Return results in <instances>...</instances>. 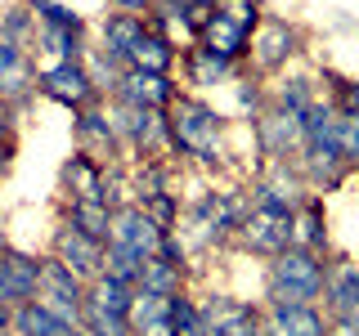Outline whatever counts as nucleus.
<instances>
[{
	"label": "nucleus",
	"mask_w": 359,
	"mask_h": 336,
	"mask_svg": "<svg viewBox=\"0 0 359 336\" xmlns=\"http://www.w3.org/2000/svg\"><path fill=\"white\" fill-rule=\"evenodd\" d=\"M256 139H261V153L269 162H292L306 148V126H301V112L292 108H269L256 117Z\"/></svg>",
	"instance_id": "5"
},
{
	"label": "nucleus",
	"mask_w": 359,
	"mask_h": 336,
	"mask_svg": "<svg viewBox=\"0 0 359 336\" xmlns=\"http://www.w3.org/2000/svg\"><path fill=\"white\" fill-rule=\"evenodd\" d=\"M297 27H292L287 18H261L252 31V45H247V54H252L256 72H274V67H283L292 54H297Z\"/></svg>",
	"instance_id": "11"
},
{
	"label": "nucleus",
	"mask_w": 359,
	"mask_h": 336,
	"mask_svg": "<svg viewBox=\"0 0 359 336\" xmlns=\"http://www.w3.org/2000/svg\"><path fill=\"white\" fill-rule=\"evenodd\" d=\"M9 318H14V305H5V300H0V332H9Z\"/></svg>",
	"instance_id": "46"
},
{
	"label": "nucleus",
	"mask_w": 359,
	"mask_h": 336,
	"mask_svg": "<svg viewBox=\"0 0 359 336\" xmlns=\"http://www.w3.org/2000/svg\"><path fill=\"white\" fill-rule=\"evenodd\" d=\"M175 81L171 76H157V72H140V67H126L121 72L117 90H112V99H121V104L130 108H149V112H166L175 104Z\"/></svg>",
	"instance_id": "13"
},
{
	"label": "nucleus",
	"mask_w": 359,
	"mask_h": 336,
	"mask_svg": "<svg viewBox=\"0 0 359 336\" xmlns=\"http://www.w3.org/2000/svg\"><path fill=\"white\" fill-rule=\"evenodd\" d=\"M140 206L149 211V220L157 224V229H180V202H175V193H166V188H157V193H144L140 197Z\"/></svg>",
	"instance_id": "34"
},
{
	"label": "nucleus",
	"mask_w": 359,
	"mask_h": 336,
	"mask_svg": "<svg viewBox=\"0 0 359 336\" xmlns=\"http://www.w3.org/2000/svg\"><path fill=\"white\" fill-rule=\"evenodd\" d=\"M171 300L175 296H157V291H144V287H135V296H130V332L140 336L144 328H153V323H162V318H171Z\"/></svg>",
	"instance_id": "28"
},
{
	"label": "nucleus",
	"mask_w": 359,
	"mask_h": 336,
	"mask_svg": "<svg viewBox=\"0 0 359 336\" xmlns=\"http://www.w3.org/2000/svg\"><path fill=\"white\" fill-rule=\"evenodd\" d=\"M261 336H328V309L319 305H265Z\"/></svg>",
	"instance_id": "14"
},
{
	"label": "nucleus",
	"mask_w": 359,
	"mask_h": 336,
	"mask_svg": "<svg viewBox=\"0 0 359 336\" xmlns=\"http://www.w3.org/2000/svg\"><path fill=\"white\" fill-rule=\"evenodd\" d=\"M81 328H67L59 323L41 300H27V305H14V318H9V336H76Z\"/></svg>",
	"instance_id": "22"
},
{
	"label": "nucleus",
	"mask_w": 359,
	"mask_h": 336,
	"mask_svg": "<svg viewBox=\"0 0 359 336\" xmlns=\"http://www.w3.org/2000/svg\"><path fill=\"white\" fill-rule=\"evenodd\" d=\"M140 336H175V332H171V318H162V323H153V328H144Z\"/></svg>",
	"instance_id": "44"
},
{
	"label": "nucleus",
	"mask_w": 359,
	"mask_h": 336,
	"mask_svg": "<svg viewBox=\"0 0 359 336\" xmlns=\"http://www.w3.org/2000/svg\"><path fill=\"white\" fill-rule=\"evenodd\" d=\"M216 14H224L229 22H238V27L252 36L256 31V22H261V0H216Z\"/></svg>",
	"instance_id": "37"
},
{
	"label": "nucleus",
	"mask_w": 359,
	"mask_h": 336,
	"mask_svg": "<svg viewBox=\"0 0 359 336\" xmlns=\"http://www.w3.org/2000/svg\"><path fill=\"white\" fill-rule=\"evenodd\" d=\"M323 283H328V265L319 251L306 246H287L283 255L269 260L265 274V305H319Z\"/></svg>",
	"instance_id": "1"
},
{
	"label": "nucleus",
	"mask_w": 359,
	"mask_h": 336,
	"mask_svg": "<svg viewBox=\"0 0 359 336\" xmlns=\"http://www.w3.org/2000/svg\"><path fill=\"white\" fill-rule=\"evenodd\" d=\"M41 296V255L9 246L0 255V300L5 305H27Z\"/></svg>",
	"instance_id": "12"
},
{
	"label": "nucleus",
	"mask_w": 359,
	"mask_h": 336,
	"mask_svg": "<svg viewBox=\"0 0 359 336\" xmlns=\"http://www.w3.org/2000/svg\"><path fill=\"white\" fill-rule=\"evenodd\" d=\"M130 296H135V287L112 283V278H95V283H86V305L90 309H108V314H121V318H126V314H130Z\"/></svg>",
	"instance_id": "29"
},
{
	"label": "nucleus",
	"mask_w": 359,
	"mask_h": 336,
	"mask_svg": "<svg viewBox=\"0 0 359 336\" xmlns=\"http://www.w3.org/2000/svg\"><path fill=\"white\" fill-rule=\"evenodd\" d=\"M166 134H171V148L198 162H220V139H224V121L216 108H207L202 99L175 94V104L166 108Z\"/></svg>",
	"instance_id": "2"
},
{
	"label": "nucleus",
	"mask_w": 359,
	"mask_h": 336,
	"mask_svg": "<svg viewBox=\"0 0 359 336\" xmlns=\"http://www.w3.org/2000/svg\"><path fill=\"white\" fill-rule=\"evenodd\" d=\"M81 332L86 336H135L130 332V318H121V314H108V309H90L81 314Z\"/></svg>",
	"instance_id": "36"
},
{
	"label": "nucleus",
	"mask_w": 359,
	"mask_h": 336,
	"mask_svg": "<svg viewBox=\"0 0 359 336\" xmlns=\"http://www.w3.org/2000/svg\"><path fill=\"white\" fill-rule=\"evenodd\" d=\"M9 162H14V139H9V134H0V179L9 175Z\"/></svg>",
	"instance_id": "42"
},
{
	"label": "nucleus",
	"mask_w": 359,
	"mask_h": 336,
	"mask_svg": "<svg viewBox=\"0 0 359 336\" xmlns=\"http://www.w3.org/2000/svg\"><path fill=\"white\" fill-rule=\"evenodd\" d=\"M140 287L157 291V296H180V291H184V269L166 265L162 255H149L144 269H140Z\"/></svg>",
	"instance_id": "30"
},
{
	"label": "nucleus",
	"mask_w": 359,
	"mask_h": 336,
	"mask_svg": "<svg viewBox=\"0 0 359 336\" xmlns=\"http://www.w3.org/2000/svg\"><path fill=\"white\" fill-rule=\"evenodd\" d=\"M238 99H243V108H256V85H252V81L238 85Z\"/></svg>",
	"instance_id": "45"
},
{
	"label": "nucleus",
	"mask_w": 359,
	"mask_h": 336,
	"mask_svg": "<svg viewBox=\"0 0 359 336\" xmlns=\"http://www.w3.org/2000/svg\"><path fill=\"white\" fill-rule=\"evenodd\" d=\"M104 251H108V242L86 238V233H76L72 224H63V220H59V229H54V238H50V255L72 269L81 283H95V278L104 274Z\"/></svg>",
	"instance_id": "7"
},
{
	"label": "nucleus",
	"mask_w": 359,
	"mask_h": 336,
	"mask_svg": "<svg viewBox=\"0 0 359 336\" xmlns=\"http://www.w3.org/2000/svg\"><path fill=\"white\" fill-rule=\"evenodd\" d=\"M247 202L238 193H202L194 206H189V216H184V246H211V242H224L229 233H238V224L247 216Z\"/></svg>",
	"instance_id": "3"
},
{
	"label": "nucleus",
	"mask_w": 359,
	"mask_h": 336,
	"mask_svg": "<svg viewBox=\"0 0 359 336\" xmlns=\"http://www.w3.org/2000/svg\"><path fill=\"white\" fill-rule=\"evenodd\" d=\"M301 202H306V175L287 162H269V171L252 184V206H261V211H283V216H292Z\"/></svg>",
	"instance_id": "8"
},
{
	"label": "nucleus",
	"mask_w": 359,
	"mask_h": 336,
	"mask_svg": "<svg viewBox=\"0 0 359 336\" xmlns=\"http://www.w3.org/2000/svg\"><path fill=\"white\" fill-rule=\"evenodd\" d=\"M355 318H359V305H355Z\"/></svg>",
	"instance_id": "49"
},
{
	"label": "nucleus",
	"mask_w": 359,
	"mask_h": 336,
	"mask_svg": "<svg viewBox=\"0 0 359 336\" xmlns=\"http://www.w3.org/2000/svg\"><path fill=\"white\" fill-rule=\"evenodd\" d=\"M328 336H359V318H328Z\"/></svg>",
	"instance_id": "40"
},
{
	"label": "nucleus",
	"mask_w": 359,
	"mask_h": 336,
	"mask_svg": "<svg viewBox=\"0 0 359 336\" xmlns=\"http://www.w3.org/2000/svg\"><path fill=\"white\" fill-rule=\"evenodd\" d=\"M157 255H162L166 265H175V269H184V260H189V246H184V238L171 229V233H162V246H157Z\"/></svg>",
	"instance_id": "38"
},
{
	"label": "nucleus",
	"mask_w": 359,
	"mask_h": 336,
	"mask_svg": "<svg viewBox=\"0 0 359 336\" xmlns=\"http://www.w3.org/2000/svg\"><path fill=\"white\" fill-rule=\"evenodd\" d=\"M36 76H41V72L32 67L27 50L0 36V99H5V104L14 108L18 99H27L32 90H36Z\"/></svg>",
	"instance_id": "15"
},
{
	"label": "nucleus",
	"mask_w": 359,
	"mask_h": 336,
	"mask_svg": "<svg viewBox=\"0 0 359 336\" xmlns=\"http://www.w3.org/2000/svg\"><path fill=\"white\" fill-rule=\"evenodd\" d=\"M162 233L157 224L149 220V211L140 206V202H130V206H117L112 211V229H108V246H126L135 255H157V246H162Z\"/></svg>",
	"instance_id": "9"
},
{
	"label": "nucleus",
	"mask_w": 359,
	"mask_h": 336,
	"mask_svg": "<svg viewBox=\"0 0 359 336\" xmlns=\"http://www.w3.org/2000/svg\"><path fill=\"white\" fill-rule=\"evenodd\" d=\"M140 269H144V255L126 251V246H108V251H104V274H99V278H112V283L140 287Z\"/></svg>",
	"instance_id": "31"
},
{
	"label": "nucleus",
	"mask_w": 359,
	"mask_h": 336,
	"mask_svg": "<svg viewBox=\"0 0 359 336\" xmlns=\"http://www.w3.org/2000/svg\"><path fill=\"white\" fill-rule=\"evenodd\" d=\"M252 255H265V260H274V255H283L292 246V216L283 211H261L252 206L238 224V233H233Z\"/></svg>",
	"instance_id": "6"
},
{
	"label": "nucleus",
	"mask_w": 359,
	"mask_h": 336,
	"mask_svg": "<svg viewBox=\"0 0 359 336\" xmlns=\"http://www.w3.org/2000/svg\"><path fill=\"white\" fill-rule=\"evenodd\" d=\"M9 251V242H5V233H0V255H5Z\"/></svg>",
	"instance_id": "48"
},
{
	"label": "nucleus",
	"mask_w": 359,
	"mask_h": 336,
	"mask_svg": "<svg viewBox=\"0 0 359 336\" xmlns=\"http://www.w3.org/2000/svg\"><path fill=\"white\" fill-rule=\"evenodd\" d=\"M355 305H359V260L328 265V283H323L328 318H355Z\"/></svg>",
	"instance_id": "17"
},
{
	"label": "nucleus",
	"mask_w": 359,
	"mask_h": 336,
	"mask_svg": "<svg viewBox=\"0 0 359 336\" xmlns=\"http://www.w3.org/2000/svg\"><path fill=\"white\" fill-rule=\"evenodd\" d=\"M198 309H202L207 336H229V332H243L252 323H261V309L247 305V300H233V296H202Z\"/></svg>",
	"instance_id": "16"
},
{
	"label": "nucleus",
	"mask_w": 359,
	"mask_h": 336,
	"mask_svg": "<svg viewBox=\"0 0 359 336\" xmlns=\"http://www.w3.org/2000/svg\"><path fill=\"white\" fill-rule=\"evenodd\" d=\"M112 5H117L121 14H149V9L157 5V0H112Z\"/></svg>",
	"instance_id": "41"
},
{
	"label": "nucleus",
	"mask_w": 359,
	"mask_h": 336,
	"mask_svg": "<svg viewBox=\"0 0 359 336\" xmlns=\"http://www.w3.org/2000/svg\"><path fill=\"white\" fill-rule=\"evenodd\" d=\"M27 9H32V18H36V22H45V27H72V31H86V18L76 14V9L59 5V0H27Z\"/></svg>",
	"instance_id": "32"
},
{
	"label": "nucleus",
	"mask_w": 359,
	"mask_h": 336,
	"mask_svg": "<svg viewBox=\"0 0 359 336\" xmlns=\"http://www.w3.org/2000/svg\"><path fill=\"white\" fill-rule=\"evenodd\" d=\"M36 45L54 63H81L86 59L81 31H72V27H45V22H36Z\"/></svg>",
	"instance_id": "26"
},
{
	"label": "nucleus",
	"mask_w": 359,
	"mask_h": 336,
	"mask_svg": "<svg viewBox=\"0 0 359 336\" xmlns=\"http://www.w3.org/2000/svg\"><path fill=\"white\" fill-rule=\"evenodd\" d=\"M171 332L175 336H207V328H202V309H198V300L189 296V291H180V296L171 300Z\"/></svg>",
	"instance_id": "33"
},
{
	"label": "nucleus",
	"mask_w": 359,
	"mask_h": 336,
	"mask_svg": "<svg viewBox=\"0 0 359 336\" xmlns=\"http://www.w3.org/2000/svg\"><path fill=\"white\" fill-rule=\"evenodd\" d=\"M63 224H72L76 233L95 242H108V229H112V206L108 202H67L63 206Z\"/></svg>",
	"instance_id": "25"
},
{
	"label": "nucleus",
	"mask_w": 359,
	"mask_h": 336,
	"mask_svg": "<svg viewBox=\"0 0 359 336\" xmlns=\"http://www.w3.org/2000/svg\"><path fill=\"white\" fill-rule=\"evenodd\" d=\"M292 246H306V251H328V216H323V202L306 197L292 211Z\"/></svg>",
	"instance_id": "20"
},
{
	"label": "nucleus",
	"mask_w": 359,
	"mask_h": 336,
	"mask_svg": "<svg viewBox=\"0 0 359 336\" xmlns=\"http://www.w3.org/2000/svg\"><path fill=\"white\" fill-rule=\"evenodd\" d=\"M184 67H189V81L194 85H220V81L233 76V63L220 59V54H211V50H202V45H194V50L184 54Z\"/></svg>",
	"instance_id": "27"
},
{
	"label": "nucleus",
	"mask_w": 359,
	"mask_h": 336,
	"mask_svg": "<svg viewBox=\"0 0 359 336\" xmlns=\"http://www.w3.org/2000/svg\"><path fill=\"white\" fill-rule=\"evenodd\" d=\"M41 296H54V300H67V305L86 309V283L67 265L54 260V255H41Z\"/></svg>",
	"instance_id": "23"
},
{
	"label": "nucleus",
	"mask_w": 359,
	"mask_h": 336,
	"mask_svg": "<svg viewBox=\"0 0 359 336\" xmlns=\"http://www.w3.org/2000/svg\"><path fill=\"white\" fill-rule=\"evenodd\" d=\"M144 31H149V18H144V14H121V9L108 14L104 18V54L117 59V63H126Z\"/></svg>",
	"instance_id": "21"
},
{
	"label": "nucleus",
	"mask_w": 359,
	"mask_h": 336,
	"mask_svg": "<svg viewBox=\"0 0 359 336\" xmlns=\"http://www.w3.org/2000/svg\"><path fill=\"white\" fill-rule=\"evenodd\" d=\"M76 336H86V332H76Z\"/></svg>",
	"instance_id": "50"
},
{
	"label": "nucleus",
	"mask_w": 359,
	"mask_h": 336,
	"mask_svg": "<svg viewBox=\"0 0 359 336\" xmlns=\"http://www.w3.org/2000/svg\"><path fill=\"white\" fill-rule=\"evenodd\" d=\"M72 134H76V153L95 157L99 166H108V157H117L121 148L112 117H108V104H90L81 112H72Z\"/></svg>",
	"instance_id": "10"
},
{
	"label": "nucleus",
	"mask_w": 359,
	"mask_h": 336,
	"mask_svg": "<svg viewBox=\"0 0 359 336\" xmlns=\"http://www.w3.org/2000/svg\"><path fill=\"white\" fill-rule=\"evenodd\" d=\"M59 184L67 202H104V166L86 153H72L59 171Z\"/></svg>",
	"instance_id": "18"
},
{
	"label": "nucleus",
	"mask_w": 359,
	"mask_h": 336,
	"mask_svg": "<svg viewBox=\"0 0 359 336\" xmlns=\"http://www.w3.org/2000/svg\"><path fill=\"white\" fill-rule=\"evenodd\" d=\"M229 336H261V323H252V328H243V332H229Z\"/></svg>",
	"instance_id": "47"
},
{
	"label": "nucleus",
	"mask_w": 359,
	"mask_h": 336,
	"mask_svg": "<svg viewBox=\"0 0 359 336\" xmlns=\"http://www.w3.org/2000/svg\"><path fill=\"white\" fill-rule=\"evenodd\" d=\"M175 45L166 41V36H157V31L149 27L140 36V45L130 50V59H126V67H140V72H157V76H171V67H175Z\"/></svg>",
	"instance_id": "24"
},
{
	"label": "nucleus",
	"mask_w": 359,
	"mask_h": 336,
	"mask_svg": "<svg viewBox=\"0 0 359 336\" xmlns=\"http://www.w3.org/2000/svg\"><path fill=\"white\" fill-rule=\"evenodd\" d=\"M9 126H14V108L0 99V134H9Z\"/></svg>",
	"instance_id": "43"
},
{
	"label": "nucleus",
	"mask_w": 359,
	"mask_h": 336,
	"mask_svg": "<svg viewBox=\"0 0 359 336\" xmlns=\"http://www.w3.org/2000/svg\"><path fill=\"white\" fill-rule=\"evenodd\" d=\"M332 144H337V153H341L346 166H359V117H351V112H337Z\"/></svg>",
	"instance_id": "35"
},
{
	"label": "nucleus",
	"mask_w": 359,
	"mask_h": 336,
	"mask_svg": "<svg viewBox=\"0 0 359 336\" xmlns=\"http://www.w3.org/2000/svg\"><path fill=\"white\" fill-rule=\"evenodd\" d=\"M337 112L359 117V81H341V90H337Z\"/></svg>",
	"instance_id": "39"
},
{
	"label": "nucleus",
	"mask_w": 359,
	"mask_h": 336,
	"mask_svg": "<svg viewBox=\"0 0 359 336\" xmlns=\"http://www.w3.org/2000/svg\"><path fill=\"white\" fill-rule=\"evenodd\" d=\"M36 90L50 99V104L72 108V112L99 104V85L90 81L86 63H45L41 76H36Z\"/></svg>",
	"instance_id": "4"
},
{
	"label": "nucleus",
	"mask_w": 359,
	"mask_h": 336,
	"mask_svg": "<svg viewBox=\"0 0 359 336\" xmlns=\"http://www.w3.org/2000/svg\"><path fill=\"white\" fill-rule=\"evenodd\" d=\"M198 45H202V50H211V54H220V59H229V63H238V59H247L252 36H247L238 22H229L224 14H211V22L198 31Z\"/></svg>",
	"instance_id": "19"
},
{
	"label": "nucleus",
	"mask_w": 359,
	"mask_h": 336,
	"mask_svg": "<svg viewBox=\"0 0 359 336\" xmlns=\"http://www.w3.org/2000/svg\"><path fill=\"white\" fill-rule=\"evenodd\" d=\"M0 336H9V332H0Z\"/></svg>",
	"instance_id": "51"
}]
</instances>
